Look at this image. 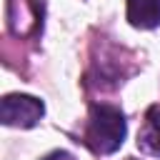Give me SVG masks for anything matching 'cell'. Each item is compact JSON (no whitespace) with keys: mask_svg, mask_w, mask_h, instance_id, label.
<instances>
[{"mask_svg":"<svg viewBox=\"0 0 160 160\" xmlns=\"http://www.w3.org/2000/svg\"><path fill=\"white\" fill-rule=\"evenodd\" d=\"M42 160H75L70 152H65V150H52L50 155H45Z\"/></svg>","mask_w":160,"mask_h":160,"instance_id":"obj_5","label":"cell"},{"mask_svg":"<svg viewBox=\"0 0 160 160\" xmlns=\"http://www.w3.org/2000/svg\"><path fill=\"white\" fill-rule=\"evenodd\" d=\"M138 148L148 155L160 158V108L152 105L145 115V122L138 132Z\"/></svg>","mask_w":160,"mask_h":160,"instance_id":"obj_4","label":"cell"},{"mask_svg":"<svg viewBox=\"0 0 160 160\" xmlns=\"http://www.w3.org/2000/svg\"><path fill=\"white\" fill-rule=\"evenodd\" d=\"M128 20L132 28L150 30L160 25V0H128Z\"/></svg>","mask_w":160,"mask_h":160,"instance_id":"obj_3","label":"cell"},{"mask_svg":"<svg viewBox=\"0 0 160 160\" xmlns=\"http://www.w3.org/2000/svg\"><path fill=\"white\" fill-rule=\"evenodd\" d=\"M128 132V122L120 108L115 105H92L88 125H85V135L82 142L98 152V155H110L115 152Z\"/></svg>","mask_w":160,"mask_h":160,"instance_id":"obj_1","label":"cell"},{"mask_svg":"<svg viewBox=\"0 0 160 160\" xmlns=\"http://www.w3.org/2000/svg\"><path fill=\"white\" fill-rule=\"evenodd\" d=\"M42 112H45L42 100H38L32 95H20V92L5 95L2 108H0V118L8 128H32V125H38Z\"/></svg>","mask_w":160,"mask_h":160,"instance_id":"obj_2","label":"cell"}]
</instances>
